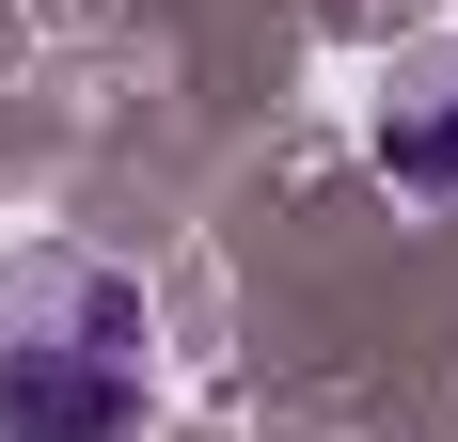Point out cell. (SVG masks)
I'll return each mask as SVG.
<instances>
[{"mask_svg":"<svg viewBox=\"0 0 458 442\" xmlns=\"http://www.w3.org/2000/svg\"><path fill=\"white\" fill-rule=\"evenodd\" d=\"M158 395V316L111 253L0 268V442H127Z\"/></svg>","mask_w":458,"mask_h":442,"instance_id":"6da1fadb","label":"cell"},{"mask_svg":"<svg viewBox=\"0 0 458 442\" xmlns=\"http://www.w3.org/2000/svg\"><path fill=\"white\" fill-rule=\"evenodd\" d=\"M379 174L427 190V206H458V32L395 47V80H379Z\"/></svg>","mask_w":458,"mask_h":442,"instance_id":"7a4b0ae2","label":"cell"}]
</instances>
